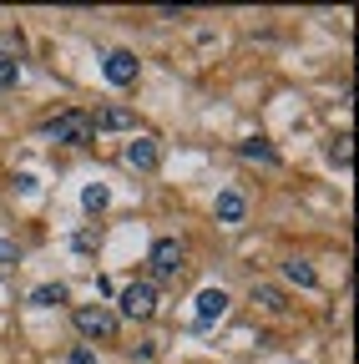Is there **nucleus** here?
<instances>
[{"instance_id":"f257e3e1","label":"nucleus","mask_w":359,"mask_h":364,"mask_svg":"<svg viewBox=\"0 0 359 364\" xmlns=\"http://www.w3.org/2000/svg\"><path fill=\"white\" fill-rule=\"evenodd\" d=\"M46 136H51V142H66V147H86V142H92V117L66 107L61 117L46 122Z\"/></svg>"},{"instance_id":"f03ea898","label":"nucleus","mask_w":359,"mask_h":364,"mask_svg":"<svg viewBox=\"0 0 359 364\" xmlns=\"http://www.w3.org/2000/svg\"><path fill=\"white\" fill-rule=\"evenodd\" d=\"M76 329L86 339H112L117 334V314L107 304H76Z\"/></svg>"},{"instance_id":"7ed1b4c3","label":"nucleus","mask_w":359,"mask_h":364,"mask_svg":"<svg viewBox=\"0 0 359 364\" xmlns=\"http://www.w3.org/2000/svg\"><path fill=\"white\" fill-rule=\"evenodd\" d=\"M147 263H152V273H157V279H177V273L188 268V248L177 243V238H157Z\"/></svg>"},{"instance_id":"20e7f679","label":"nucleus","mask_w":359,"mask_h":364,"mask_svg":"<svg viewBox=\"0 0 359 364\" xmlns=\"http://www.w3.org/2000/svg\"><path fill=\"white\" fill-rule=\"evenodd\" d=\"M117 304H122L127 318H152V314H157V289H152V284H127Z\"/></svg>"},{"instance_id":"39448f33","label":"nucleus","mask_w":359,"mask_h":364,"mask_svg":"<svg viewBox=\"0 0 359 364\" xmlns=\"http://www.w3.org/2000/svg\"><path fill=\"white\" fill-rule=\"evenodd\" d=\"M157 157H162L157 136H132V142H127V167H137V172H152V167H157Z\"/></svg>"},{"instance_id":"423d86ee","label":"nucleus","mask_w":359,"mask_h":364,"mask_svg":"<svg viewBox=\"0 0 359 364\" xmlns=\"http://www.w3.org/2000/svg\"><path fill=\"white\" fill-rule=\"evenodd\" d=\"M102 71H107L112 86H132V81H137V56H132V51H112L102 61Z\"/></svg>"},{"instance_id":"0eeeda50","label":"nucleus","mask_w":359,"mask_h":364,"mask_svg":"<svg viewBox=\"0 0 359 364\" xmlns=\"http://www.w3.org/2000/svg\"><path fill=\"white\" fill-rule=\"evenodd\" d=\"M223 314H228V294H223V289H203V294H198V329L218 324Z\"/></svg>"},{"instance_id":"6e6552de","label":"nucleus","mask_w":359,"mask_h":364,"mask_svg":"<svg viewBox=\"0 0 359 364\" xmlns=\"http://www.w3.org/2000/svg\"><path fill=\"white\" fill-rule=\"evenodd\" d=\"M213 213H218V223H243L248 198H243L238 188H223V193H218V203H213Z\"/></svg>"},{"instance_id":"1a4fd4ad","label":"nucleus","mask_w":359,"mask_h":364,"mask_svg":"<svg viewBox=\"0 0 359 364\" xmlns=\"http://www.w3.org/2000/svg\"><path fill=\"white\" fill-rule=\"evenodd\" d=\"M132 127H137V117H132L127 107H102L92 117V132H132Z\"/></svg>"},{"instance_id":"9d476101","label":"nucleus","mask_w":359,"mask_h":364,"mask_svg":"<svg viewBox=\"0 0 359 364\" xmlns=\"http://www.w3.org/2000/svg\"><path fill=\"white\" fill-rule=\"evenodd\" d=\"M238 157H248V162H263V167H279V152L263 142V136H248V142H238Z\"/></svg>"},{"instance_id":"9b49d317","label":"nucleus","mask_w":359,"mask_h":364,"mask_svg":"<svg viewBox=\"0 0 359 364\" xmlns=\"http://www.w3.org/2000/svg\"><path fill=\"white\" fill-rule=\"evenodd\" d=\"M284 279L299 284V289H314V284H319V273H314V263H304V258H289L284 263Z\"/></svg>"},{"instance_id":"f8f14e48","label":"nucleus","mask_w":359,"mask_h":364,"mask_svg":"<svg viewBox=\"0 0 359 364\" xmlns=\"http://www.w3.org/2000/svg\"><path fill=\"white\" fill-rule=\"evenodd\" d=\"M253 304H263L268 314H284L289 304H284V289H274V284H253Z\"/></svg>"},{"instance_id":"ddd939ff","label":"nucleus","mask_w":359,"mask_h":364,"mask_svg":"<svg viewBox=\"0 0 359 364\" xmlns=\"http://www.w3.org/2000/svg\"><path fill=\"white\" fill-rule=\"evenodd\" d=\"M71 294H66V284H41L36 294H31V304L36 309H56V304H66Z\"/></svg>"},{"instance_id":"4468645a","label":"nucleus","mask_w":359,"mask_h":364,"mask_svg":"<svg viewBox=\"0 0 359 364\" xmlns=\"http://www.w3.org/2000/svg\"><path fill=\"white\" fill-rule=\"evenodd\" d=\"M349 157H354V136H349V132L329 136V162H334V167H349Z\"/></svg>"},{"instance_id":"2eb2a0df","label":"nucleus","mask_w":359,"mask_h":364,"mask_svg":"<svg viewBox=\"0 0 359 364\" xmlns=\"http://www.w3.org/2000/svg\"><path fill=\"white\" fill-rule=\"evenodd\" d=\"M107 203H112V193L102 188V182H92V188H86V193H81V208H86V213H102Z\"/></svg>"},{"instance_id":"dca6fc26","label":"nucleus","mask_w":359,"mask_h":364,"mask_svg":"<svg viewBox=\"0 0 359 364\" xmlns=\"http://www.w3.org/2000/svg\"><path fill=\"white\" fill-rule=\"evenodd\" d=\"M0 51H6V56H21V51H26V36H21V31H0Z\"/></svg>"},{"instance_id":"f3484780","label":"nucleus","mask_w":359,"mask_h":364,"mask_svg":"<svg viewBox=\"0 0 359 364\" xmlns=\"http://www.w3.org/2000/svg\"><path fill=\"white\" fill-rule=\"evenodd\" d=\"M16 263H21V248L11 238H0V268H16Z\"/></svg>"},{"instance_id":"a211bd4d","label":"nucleus","mask_w":359,"mask_h":364,"mask_svg":"<svg viewBox=\"0 0 359 364\" xmlns=\"http://www.w3.org/2000/svg\"><path fill=\"white\" fill-rule=\"evenodd\" d=\"M21 81V61H0V86H16Z\"/></svg>"},{"instance_id":"6ab92c4d","label":"nucleus","mask_w":359,"mask_h":364,"mask_svg":"<svg viewBox=\"0 0 359 364\" xmlns=\"http://www.w3.org/2000/svg\"><path fill=\"white\" fill-rule=\"evenodd\" d=\"M16 188H21L26 198H36V177H31V172H21V177H16Z\"/></svg>"},{"instance_id":"aec40b11","label":"nucleus","mask_w":359,"mask_h":364,"mask_svg":"<svg viewBox=\"0 0 359 364\" xmlns=\"http://www.w3.org/2000/svg\"><path fill=\"white\" fill-rule=\"evenodd\" d=\"M71 364H97V354H92V349L81 344V349H71Z\"/></svg>"}]
</instances>
